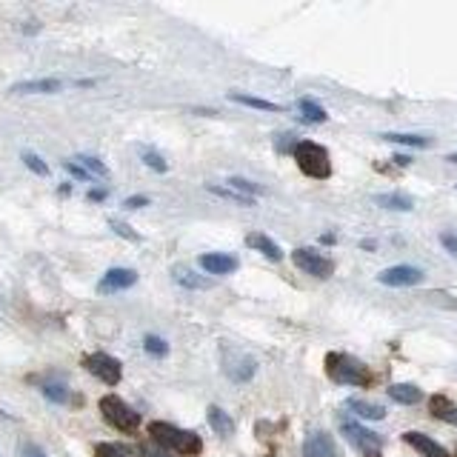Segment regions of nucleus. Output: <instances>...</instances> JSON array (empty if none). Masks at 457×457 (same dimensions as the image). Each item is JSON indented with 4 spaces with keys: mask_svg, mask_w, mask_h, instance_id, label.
I'll list each match as a JSON object with an SVG mask.
<instances>
[{
    "mask_svg": "<svg viewBox=\"0 0 457 457\" xmlns=\"http://www.w3.org/2000/svg\"><path fill=\"white\" fill-rule=\"evenodd\" d=\"M209 426L217 432V434H223V437H228L235 432V423H232V417H228L220 406H209Z\"/></svg>",
    "mask_w": 457,
    "mask_h": 457,
    "instance_id": "nucleus-16",
    "label": "nucleus"
},
{
    "mask_svg": "<svg viewBox=\"0 0 457 457\" xmlns=\"http://www.w3.org/2000/svg\"><path fill=\"white\" fill-rule=\"evenodd\" d=\"M143 163H146L149 169H155V172H166V169H169V163L158 155V151H146V155H143Z\"/></svg>",
    "mask_w": 457,
    "mask_h": 457,
    "instance_id": "nucleus-30",
    "label": "nucleus"
},
{
    "mask_svg": "<svg viewBox=\"0 0 457 457\" xmlns=\"http://www.w3.org/2000/svg\"><path fill=\"white\" fill-rule=\"evenodd\" d=\"M43 395H46V398H52L54 403H63V400H66L63 386H43Z\"/></svg>",
    "mask_w": 457,
    "mask_h": 457,
    "instance_id": "nucleus-32",
    "label": "nucleus"
},
{
    "mask_svg": "<svg viewBox=\"0 0 457 457\" xmlns=\"http://www.w3.org/2000/svg\"><path fill=\"white\" fill-rule=\"evenodd\" d=\"M440 420H446V423L457 426V406H449V412H443V417H440Z\"/></svg>",
    "mask_w": 457,
    "mask_h": 457,
    "instance_id": "nucleus-36",
    "label": "nucleus"
},
{
    "mask_svg": "<svg viewBox=\"0 0 457 457\" xmlns=\"http://www.w3.org/2000/svg\"><path fill=\"white\" fill-rule=\"evenodd\" d=\"M389 398H392L395 403L415 406V403L423 400V392H420L417 386H412V383H395V386H389Z\"/></svg>",
    "mask_w": 457,
    "mask_h": 457,
    "instance_id": "nucleus-14",
    "label": "nucleus"
},
{
    "mask_svg": "<svg viewBox=\"0 0 457 457\" xmlns=\"http://www.w3.org/2000/svg\"><path fill=\"white\" fill-rule=\"evenodd\" d=\"M403 440H406L412 449H417L423 457H449V451H446L440 443H434L432 437H426V434H420V432H406Z\"/></svg>",
    "mask_w": 457,
    "mask_h": 457,
    "instance_id": "nucleus-10",
    "label": "nucleus"
},
{
    "mask_svg": "<svg viewBox=\"0 0 457 457\" xmlns=\"http://www.w3.org/2000/svg\"><path fill=\"white\" fill-rule=\"evenodd\" d=\"M100 412H103V417H106V423H112L115 429H120V432H134L137 426H140V415L134 412V409H129L120 398H115V395H106L103 400H100Z\"/></svg>",
    "mask_w": 457,
    "mask_h": 457,
    "instance_id": "nucleus-4",
    "label": "nucleus"
},
{
    "mask_svg": "<svg viewBox=\"0 0 457 457\" xmlns=\"http://www.w3.org/2000/svg\"><path fill=\"white\" fill-rule=\"evenodd\" d=\"M149 434H151V440H158L163 449H172V451L186 454V457H195V454H200V449H203V440H200L195 432H183V429H178V426H172V423L155 420V423L149 426Z\"/></svg>",
    "mask_w": 457,
    "mask_h": 457,
    "instance_id": "nucleus-1",
    "label": "nucleus"
},
{
    "mask_svg": "<svg viewBox=\"0 0 457 457\" xmlns=\"http://www.w3.org/2000/svg\"><path fill=\"white\" fill-rule=\"evenodd\" d=\"M326 369H329V374L337 380V383L366 386L369 380H371V371H369L360 360H354V357H349V354H329V357H326Z\"/></svg>",
    "mask_w": 457,
    "mask_h": 457,
    "instance_id": "nucleus-3",
    "label": "nucleus"
},
{
    "mask_svg": "<svg viewBox=\"0 0 457 457\" xmlns=\"http://www.w3.org/2000/svg\"><path fill=\"white\" fill-rule=\"evenodd\" d=\"M377 206L383 209H392V212H412L415 209V200L409 195H400V192H392V195H377L374 197Z\"/></svg>",
    "mask_w": 457,
    "mask_h": 457,
    "instance_id": "nucleus-15",
    "label": "nucleus"
},
{
    "mask_svg": "<svg viewBox=\"0 0 457 457\" xmlns=\"http://www.w3.org/2000/svg\"><path fill=\"white\" fill-rule=\"evenodd\" d=\"M123 206L126 209H143V206H149V197H129Z\"/></svg>",
    "mask_w": 457,
    "mask_h": 457,
    "instance_id": "nucleus-35",
    "label": "nucleus"
},
{
    "mask_svg": "<svg viewBox=\"0 0 457 457\" xmlns=\"http://www.w3.org/2000/svg\"><path fill=\"white\" fill-rule=\"evenodd\" d=\"M172 274H175V280H178L180 286H186V289H209V286H212V280H206V277H200V274H195L192 269H183V266H178Z\"/></svg>",
    "mask_w": 457,
    "mask_h": 457,
    "instance_id": "nucleus-19",
    "label": "nucleus"
},
{
    "mask_svg": "<svg viewBox=\"0 0 457 457\" xmlns=\"http://www.w3.org/2000/svg\"><path fill=\"white\" fill-rule=\"evenodd\" d=\"M300 112H303V117H306V120H312V123H326V109L320 106V103H315L312 98H303L300 100Z\"/></svg>",
    "mask_w": 457,
    "mask_h": 457,
    "instance_id": "nucleus-21",
    "label": "nucleus"
},
{
    "mask_svg": "<svg viewBox=\"0 0 457 457\" xmlns=\"http://www.w3.org/2000/svg\"><path fill=\"white\" fill-rule=\"evenodd\" d=\"M63 83L54 81V78H43V81H23V83H15L12 92L15 95H54L60 92Z\"/></svg>",
    "mask_w": 457,
    "mask_h": 457,
    "instance_id": "nucleus-11",
    "label": "nucleus"
},
{
    "mask_svg": "<svg viewBox=\"0 0 457 457\" xmlns=\"http://www.w3.org/2000/svg\"><path fill=\"white\" fill-rule=\"evenodd\" d=\"M440 243H443V246H446V249H449V252H451V255L457 258V235H451V232H443V235H440Z\"/></svg>",
    "mask_w": 457,
    "mask_h": 457,
    "instance_id": "nucleus-33",
    "label": "nucleus"
},
{
    "mask_svg": "<svg viewBox=\"0 0 457 457\" xmlns=\"http://www.w3.org/2000/svg\"><path fill=\"white\" fill-rule=\"evenodd\" d=\"M383 140H392V143H403V146H429V137L423 134H403V132H386L380 134Z\"/></svg>",
    "mask_w": 457,
    "mask_h": 457,
    "instance_id": "nucleus-24",
    "label": "nucleus"
},
{
    "mask_svg": "<svg viewBox=\"0 0 457 457\" xmlns=\"http://www.w3.org/2000/svg\"><path fill=\"white\" fill-rule=\"evenodd\" d=\"M395 161H398V163H400V166H409V161H412V158H406V155H398V158H395Z\"/></svg>",
    "mask_w": 457,
    "mask_h": 457,
    "instance_id": "nucleus-40",
    "label": "nucleus"
},
{
    "mask_svg": "<svg viewBox=\"0 0 457 457\" xmlns=\"http://www.w3.org/2000/svg\"><path fill=\"white\" fill-rule=\"evenodd\" d=\"M83 366L98 377V380H103L106 386H117L120 383V377H123V369H120V363L115 360V357H109V354H103V352H98V354H89L86 360H83Z\"/></svg>",
    "mask_w": 457,
    "mask_h": 457,
    "instance_id": "nucleus-6",
    "label": "nucleus"
},
{
    "mask_svg": "<svg viewBox=\"0 0 457 457\" xmlns=\"http://www.w3.org/2000/svg\"><path fill=\"white\" fill-rule=\"evenodd\" d=\"M377 280L383 286H417L423 280V272L417 266H392L386 272H380Z\"/></svg>",
    "mask_w": 457,
    "mask_h": 457,
    "instance_id": "nucleus-8",
    "label": "nucleus"
},
{
    "mask_svg": "<svg viewBox=\"0 0 457 457\" xmlns=\"http://www.w3.org/2000/svg\"><path fill=\"white\" fill-rule=\"evenodd\" d=\"M112 228H115V232H117L120 238H129V241H140V238H137V232H132V228H129L126 223H120V220H112Z\"/></svg>",
    "mask_w": 457,
    "mask_h": 457,
    "instance_id": "nucleus-31",
    "label": "nucleus"
},
{
    "mask_svg": "<svg viewBox=\"0 0 457 457\" xmlns=\"http://www.w3.org/2000/svg\"><path fill=\"white\" fill-rule=\"evenodd\" d=\"M228 189H235V192H241V195H246V197H255V195H260V192H263L258 183L243 180V178H228Z\"/></svg>",
    "mask_w": 457,
    "mask_h": 457,
    "instance_id": "nucleus-26",
    "label": "nucleus"
},
{
    "mask_svg": "<svg viewBox=\"0 0 457 457\" xmlns=\"http://www.w3.org/2000/svg\"><path fill=\"white\" fill-rule=\"evenodd\" d=\"M294 161L300 166L303 175L309 178H318V180H326L332 175V161H329V151L320 146V143H312V140H300L294 146Z\"/></svg>",
    "mask_w": 457,
    "mask_h": 457,
    "instance_id": "nucleus-2",
    "label": "nucleus"
},
{
    "mask_svg": "<svg viewBox=\"0 0 457 457\" xmlns=\"http://www.w3.org/2000/svg\"><path fill=\"white\" fill-rule=\"evenodd\" d=\"M226 371L232 374V380H249L255 374V360L252 357H238L232 366H226Z\"/></svg>",
    "mask_w": 457,
    "mask_h": 457,
    "instance_id": "nucleus-22",
    "label": "nucleus"
},
{
    "mask_svg": "<svg viewBox=\"0 0 457 457\" xmlns=\"http://www.w3.org/2000/svg\"><path fill=\"white\" fill-rule=\"evenodd\" d=\"M349 409H352L357 417H366V420H383V417H386V409H383V406L366 403V400H349Z\"/></svg>",
    "mask_w": 457,
    "mask_h": 457,
    "instance_id": "nucleus-18",
    "label": "nucleus"
},
{
    "mask_svg": "<svg viewBox=\"0 0 457 457\" xmlns=\"http://www.w3.org/2000/svg\"><path fill=\"white\" fill-rule=\"evenodd\" d=\"M343 434L352 446H357L366 457H380V449H383V443H380V437L357 423H343Z\"/></svg>",
    "mask_w": 457,
    "mask_h": 457,
    "instance_id": "nucleus-7",
    "label": "nucleus"
},
{
    "mask_svg": "<svg viewBox=\"0 0 457 457\" xmlns=\"http://www.w3.org/2000/svg\"><path fill=\"white\" fill-rule=\"evenodd\" d=\"M209 192H214V195H220V197H226V200H232V203H241V206H255V197H246V195H241V192H235V189L209 186Z\"/></svg>",
    "mask_w": 457,
    "mask_h": 457,
    "instance_id": "nucleus-25",
    "label": "nucleus"
},
{
    "mask_svg": "<svg viewBox=\"0 0 457 457\" xmlns=\"http://www.w3.org/2000/svg\"><path fill=\"white\" fill-rule=\"evenodd\" d=\"M291 260L300 272L315 274V277H329L335 272V260H329L326 255H320L318 249H294Z\"/></svg>",
    "mask_w": 457,
    "mask_h": 457,
    "instance_id": "nucleus-5",
    "label": "nucleus"
},
{
    "mask_svg": "<svg viewBox=\"0 0 457 457\" xmlns=\"http://www.w3.org/2000/svg\"><path fill=\"white\" fill-rule=\"evenodd\" d=\"M228 100L243 103V106H252V109H260V112H280L277 103L263 100V98H252V95H241V92H228Z\"/></svg>",
    "mask_w": 457,
    "mask_h": 457,
    "instance_id": "nucleus-20",
    "label": "nucleus"
},
{
    "mask_svg": "<svg viewBox=\"0 0 457 457\" xmlns=\"http://www.w3.org/2000/svg\"><path fill=\"white\" fill-rule=\"evenodd\" d=\"M89 197H92V200H103V197H106V192H100V189H95V192H92Z\"/></svg>",
    "mask_w": 457,
    "mask_h": 457,
    "instance_id": "nucleus-38",
    "label": "nucleus"
},
{
    "mask_svg": "<svg viewBox=\"0 0 457 457\" xmlns=\"http://www.w3.org/2000/svg\"><path fill=\"white\" fill-rule=\"evenodd\" d=\"M149 457H172V454H169V451H166V449H161V451H151V454H149Z\"/></svg>",
    "mask_w": 457,
    "mask_h": 457,
    "instance_id": "nucleus-39",
    "label": "nucleus"
},
{
    "mask_svg": "<svg viewBox=\"0 0 457 457\" xmlns=\"http://www.w3.org/2000/svg\"><path fill=\"white\" fill-rule=\"evenodd\" d=\"M23 163H26L35 175H40V178H46V175H49V166L35 155V151H23Z\"/></svg>",
    "mask_w": 457,
    "mask_h": 457,
    "instance_id": "nucleus-29",
    "label": "nucleus"
},
{
    "mask_svg": "<svg viewBox=\"0 0 457 457\" xmlns=\"http://www.w3.org/2000/svg\"><path fill=\"white\" fill-rule=\"evenodd\" d=\"M200 266L209 272V274H232L238 269V260L232 255H203L200 258Z\"/></svg>",
    "mask_w": 457,
    "mask_h": 457,
    "instance_id": "nucleus-12",
    "label": "nucleus"
},
{
    "mask_svg": "<svg viewBox=\"0 0 457 457\" xmlns=\"http://www.w3.org/2000/svg\"><path fill=\"white\" fill-rule=\"evenodd\" d=\"M306 457H332V440L323 432H315L306 440Z\"/></svg>",
    "mask_w": 457,
    "mask_h": 457,
    "instance_id": "nucleus-17",
    "label": "nucleus"
},
{
    "mask_svg": "<svg viewBox=\"0 0 457 457\" xmlns=\"http://www.w3.org/2000/svg\"><path fill=\"white\" fill-rule=\"evenodd\" d=\"M134 283H137V272H132V269H109L103 274V280L98 283V291L112 294V291H123V289H129Z\"/></svg>",
    "mask_w": 457,
    "mask_h": 457,
    "instance_id": "nucleus-9",
    "label": "nucleus"
},
{
    "mask_svg": "<svg viewBox=\"0 0 457 457\" xmlns=\"http://www.w3.org/2000/svg\"><path fill=\"white\" fill-rule=\"evenodd\" d=\"M143 346H146V352H149V354H155V357L169 354V343H166L163 337H155V335H149V337L143 340Z\"/></svg>",
    "mask_w": 457,
    "mask_h": 457,
    "instance_id": "nucleus-28",
    "label": "nucleus"
},
{
    "mask_svg": "<svg viewBox=\"0 0 457 457\" xmlns=\"http://www.w3.org/2000/svg\"><path fill=\"white\" fill-rule=\"evenodd\" d=\"M246 243L255 249V252H260V255H266L269 260H283V252H280V246L269 238V235H263V232H252L249 238H246Z\"/></svg>",
    "mask_w": 457,
    "mask_h": 457,
    "instance_id": "nucleus-13",
    "label": "nucleus"
},
{
    "mask_svg": "<svg viewBox=\"0 0 457 457\" xmlns=\"http://www.w3.org/2000/svg\"><path fill=\"white\" fill-rule=\"evenodd\" d=\"M95 457H134V451L129 446H120V443H98Z\"/></svg>",
    "mask_w": 457,
    "mask_h": 457,
    "instance_id": "nucleus-23",
    "label": "nucleus"
},
{
    "mask_svg": "<svg viewBox=\"0 0 457 457\" xmlns=\"http://www.w3.org/2000/svg\"><path fill=\"white\" fill-rule=\"evenodd\" d=\"M74 161H78V166H83L89 175H98V178H106L109 175V169L98 161V158H89V155H81V158H74Z\"/></svg>",
    "mask_w": 457,
    "mask_h": 457,
    "instance_id": "nucleus-27",
    "label": "nucleus"
},
{
    "mask_svg": "<svg viewBox=\"0 0 457 457\" xmlns=\"http://www.w3.org/2000/svg\"><path fill=\"white\" fill-rule=\"evenodd\" d=\"M23 457H46V454H43L40 449H35V446H26V449H23Z\"/></svg>",
    "mask_w": 457,
    "mask_h": 457,
    "instance_id": "nucleus-37",
    "label": "nucleus"
},
{
    "mask_svg": "<svg viewBox=\"0 0 457 457\" xmlns=\"http://www.w3.org/2000/svg\"><path fill=\"white\" fill-rule=\"evenodd\" d=\"M66 172H71L74 178H81V180H89V178H92V175H89L83 166H78V163H66Z\"/></svg>",
    "mask_w": 457,
    "mask_h": 457,
    "instance_id": "nucleus-34",
    "label": "nucleus"
}]
</instances>
